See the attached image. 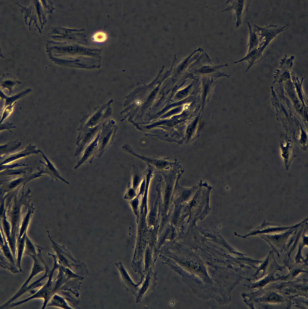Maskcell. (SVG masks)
I'll list each match as a JSON object with an SVG mask.
<instances>
[{"mask_svg": "<svg viewBox=\"0 0 308 309\" xmlns=\"http://www.w3.org/2000/svg\"><path fill=\"white\" fill-rule=\"evenodd\" d=\"M1 86L3 88H8L10 91L9 94L12 92V89L15 86L20 84L21 82L17 81L14 75L6 73L3 74L1 78Z\"/></svg>", "mask_w": 308, "mask_h": 309, "instance_id": "obj_13", "label": "cell"}, {"mask_svg": "<svg viewBox=\"0 0 308 309\" xmlns=\"http://www.w3.org/2000/svg\"><path fill=\"white\" fill-rule=\"evenodd\" d=\"M288 24L283 26L270 24L264 27L259 26L256 24L253 28L257 33L259 38L258 46L263 52L266 47L276 36L285 31L289 25Z\"/></svg>", "mask_w": 308, "mask_h": 309, "instance_id": "obj_2", "label": "cell"}, {"mask_svg": "<svg viewBox=\"0 0 308 309\" xmlns=\"http://www.w3.org/2000/svg\"><path fill=\"white\" fill-rule=\"evenodd\" d=\"M31 169V168H25L17 170L6 169L2 172H1V175H9L12 174H20L26 173L27 170Z\"/></svg>", "mask_w": 308, "mask_h": 309, "instance_id": "obj_22", "label": "cell"}, {"mask_svg": "<svg viewBox=\"0 0 308 309\" xmlns=\"http://www.w3.org/2000/svg\"><path fill=\"white\" fill-rule=\"evenodd\" d=\"M36 246L37 250V254L36 256L31 257L33 260V263L31 272L28 278L17 291V293L20 292L26 287L33 277L40 272L45 271L49 268L44 261L42 256V251L43 248L36 245Z\"/></svg>", "mask_w": 308, "mask_h": 309, "instance_id": "obj_7", "label": "cell"}, {"mask_svg": "<svg viewBox=\"0 0 308 309\" xmlns=\"http://www.w3.org/2000/svg\"><path fill=\"white\" fill-rule=\"evenodd\" d=\"M25 177H20L14 179L10 182L8 185V187L9 189H12L15 187L19 184L23 180L25 179Z\"/></svg>", "mask_w": 308, "mask_h": 309, "instance_id": "obj_25", "label": "cell"}, {"mask_svg": "<svg viewBox=\"0 0 308 309\" xmlns=\"http://www.w3.org/2000/svg\"><path fill=\"white\" fill-rule=\"evenodd\" d=\"M16 103V102H15L13 105H8L5 108L3 112L2 118L1 120V123L3 120L9 116L10 113L12 112L13 107Z\"/></svg>", "mask_w": 308, "mask_h": 309, "instance_id": "obj_24", "label": "cell"}, {"mask_svg": "<svg viewBox=\"0 0 308 309\" xmlns=\"http://www.w3.org/2000/svg\"><path fill=\"white\" fill-rule=\"evenodd\" d=\"M36 146H32L31 144L26 147V149L24 151L20 152L18 153L14 154L6 155L3 156L2 162H1V165L7 163L15 160L17 159L32 154H39L38 152H41L40 150H36L35 149Z\"/></svg>", "mask_w": 308, "mask_h": 309, "instance_id": "obj_10", "label": "cell"}, {"mask_svg": "<svg viewBox=\"0 0 308 309\" xmlns=\"http://www.w3.org/2000/svg\"><path fill=\"white\" fill-rule=\"evenodd\" d=\"M47 306H54L66 309L70 308L64 298L57 293L52 297L46 305V307Z\"/></svg>", "mask_w": 308, "mask_h": 309, "instance_id": "obj_15", "label": "cell"}, {"mask_svg": "<svg viewBox=\"0 0 308 309\" xmlns=\"http://www.w3.org/2000/svg\"><path fill=\"white\" fill-rule=\"evenodd\" d=\"M101 129L100 126H97L93 127L78 129V134L76 139L77 147L74 155L77 157V160L86 147L94 140Z\"/></svg>", "mask_w": 308, "mask_h": 309, "instance_id": "obj_3", "label": "cell"}, {"mask_svg": "<svg viewBox=\"0 0 308 309\" xmlns=\"http://www.w3.org/2000/svg\"><path fill=\"white\" fill-rule=\"evenodd\" d=\"M31 91L30 88L26 89L25 90L20 92L18 93L17 94L11 97H8L5 96L2 92L0 91V96L2 98V99H5V107L7 106L11 105L12 103L15 100L20 98L24 95L27 94L28 93Z\"/></svg>", "mask_w": 308, "mask_h": 309, "instance_id": "obj_16", "label": "cell"}, {"mask_svg": "<svg viewBox=\"0 0 308 309\" xmlns=\"http://www.w3.org/2000/svg\"><path fill=\"white\" fill-rule=\"evenodd\" d=\"M190 192H189L186 191V192H184L183 193V194H182V197L183 199H187L188 197V196H189L190 195Z\"/></svg>", "mask_w": 308, "mask_h": 309, "instance_id": "obj_31", "label": "cell"}, {"mask_svg": "<svg viewBox=\"0 0 308 309\" xmlns=\"http://www.w3.org/2000/svg\"><path fill=\"white\" fill-rule=\"evenodd\" d=\"M171 187L170 185L168 186L167 187L165 196V199L166 202H167L168 201L169 199V198L171 194Z\"/></svg>", "mask_w": 308, "mask_h": 309, "instance_id": "obj_29", "label": "cell"}, {"mask_svg": "<svg viewBox=\"0 0 308 309\" xmlns=\"http://www.w3.org/2000/svg\"><path fill=\"white\" fill-rule=\"evenodd\" d=\"M107 38V35L105 32L100 31L96 33L93 36L92 39L95 42H103L105 41Z\"/></svg>", "mask_w": 308, "mask_h": 309, "instance_id": "obj_23", "label": "cell"}, {"mask_svg": "<svg viewBox=\"0 0 308 309\" xmlns=\"http://www.w3.org/2000/svg\"><path fill=\"white\" fill-rule=\"evenodd\" d=\"M14 124L12 123L7 122L2 124H1L0 130L1 131L5 129H7L11 132H12L10 129L15 127V126H14Z\"/></svg>", "mask_w": 308, "mask_h": 309, "instance_id": "obj_26", "label": "cell"}, {"mask_svg": "<svg viewBox=\"0 0 308 309\" xmlns=\"http://www.w3.org/2000/svg\"><path fill=\"white\" fill-rule=\"evenodd\" d=\"M37 254V250L36 245L35 247L30 240L27 237L25 242V247L23 255H28L31 257L33 256H36Z\"/></svg>", "mask_w": 308, "mask_h": 309, "instance_id": "obj_19", "label": "cell"}, {"mask_svg": "<svg viewBox=\"0 0 308 309\" xmlns=\"http://www.w3.org/2000/svg\"><path fill=\"white\" fill-rule=\"evenodd\" d=\"M25 165H25L24 164H13L10 165H2V167L1 166V167H2V168H0L1 171V170H3L5 169H10L11 168H13V167H16L20 166H25Z\"/></svg>", "mask_w": 308, "mask_h": 309, "instance_id": "obj_28", "label": "cell"}, {"mask_svg": "<svg viewBox=\"0 0 308 309\" xmlns=\"http://www.w3.org/2000/svg\"><path fill=\"white\" fill-rule=\"evenodd\" d=\"M100 131L94 140L85 149L79 159L77 160V163L74 168V169H77L82 164L86 162L92 164L95 157H96L98 151V140Z\"/></svg>", "mask_w": 308, "mask_h": 309, "instance_id": "obj_8", "label": "cell"}, {"mask_svg": "<svg viewBox=\"0 0 308 309\" xmlns=\"http://www.w3.org/2000/svg\"><path fill=\"white\" fill-rule=\"evenodd\" d=\"M115 125L104 126L101 130L98 140L99 145L96 157H101L104 152L112 143L117 130Z\"/></svg>", "mask_w": 308, "mask_h": 309, "instance_id": "obj_6", "label": "cell"}, {"mask_svg": "<svg viewBox=\"0 0 308 309\" xmlns=\"http://www.w3.org/2000/svg\"><path fill=\"white\" fill-rule=\"evenodd\" d=\"M18 140L11 142H9L5 145L1 146V154H4L8 152L18 148L21 144L20 142H17Z\"/></svg>", "mask_w": 308, "mask_h": 309, "instance_id": "obj_21", "label": "cell"}, {"mask_svg": "<svg viewBox=\"0 0 308 309\" xmlns=\"http://www.w3.org/2000/svg\"><path fill=\"white\" fill-rule=\"evenodd\" d=\"M48 255L52 257L54 263L52 268L49 271L48 279L47 282L37 291L31 296L17 302L12 303L6 308H10L18 306L35 298H43L44 301L41 309H44L46 307L47 304L53 295V280H52V277L54 272L55 270L58 269L60 267L56 255H53L49 253H48Z\"/></svg>", "mask_w": 308, "mask_h": 309, "instance_id": "obj_1", "label": "cell"}, {"mask_svg": "<svg viewBox=\"0 0 308 309\" xmlns=\"http://www.w3.org/2000/svg\"><path fill=\"white\" fill-rule=\"evenodd\" d=\"M200 55L190 66L193 73L196 74H208L218 71L221 68L228 66L224 65H215L213 64L209 56L203 50Z\"/></svg>", "mask_w": 308, "mask_h": 309, "instance_id": "obj_4", "label": "cell"}, {"mask_svg": "<svg viewBox=\"0 0 308 309\" xmlns=\"http://www.w3.org/2000/svg\"><path fill=\"white\" fill-rule=\"evenodd\" d=\"M263 52L258 46L247 53V55L241 59L234 62V64L247 61L249 63L248 70L252 65L260 62L263 58Z\"/></svg>", "mask_w": 308, "mask_h": 309, "instance_id": "obj_11", "label": "cell"}, {"mask_svg": "<svg viewBox=\"0 0 308 309\" xmlns=\"http://www.w3.org/2000/svg\"><path fill=\"white\" fill-rule=\"evenodd\" d=\"M41 153H42V155L41 156L44 158L47 163V164H46L40 161V162L42 163L45 166L44 170H42V173H46L49 174L52 177V179L54 178L58 181V178L66 183L69 184V183L68 182L65 180L60 176V174L57 170L41 151Z\"/></svg>", "mask_w": 308, "mask_h": 309, "instance_id": "obj_12", "label": "cell"}, {"mask_svg": "<svg viewBox=\"0 0 308 309\" xmlns=\"http://www.w3.org/2000/svg\"><path fill=\"white\" fill-rule=\"evenodd\" d=\"M0 253H2L13 265L17 267L16 262L11 249L6 243L4 244H1Z\"/></svg>", "mask_w": 308, "mask_h": 309, "instance_id": "obj_18", "label": "cell"}, {"mask_svg": "<svg viewBox=\"0 0 308 309\" xmlns=\"http://www.w3.org/2000/svg\"><path fill=\"white\" fill-rule=\"evenodd\" d=\"M300 272V271L299 270H296L293 273V275L294 276H296Z\"/></svg>", "mask_w": 308, "mask_h": 309, "instance_id": "obj_32", "label": "cell"}, {"mask_svg": "<svg viewBox=\"0 0 308 309\" xmlns=\"http://www.w3.org/2000/svg\"><path fill=\"white\" fill-rule=\"evenodd\" d=\"M49 270V268L47 269L45 271L44 275L40 278L33 282L29 285H28L20 292L19 293L17 292L10 299L1 306V308L2 309L6 308L10 304L25 293L37 288L38 287L42 286V283H40V282L45 278L48 277V273Z\"/></svg>", "mask_w": 308, "mask_h": 309, "instance_id": "obj_9", "label": "cell"}, {"mask_svg": "<svg viewBox=\"0 0 308 309\" xmlns=\"http://www.w3.org/2000/svg\"><path fill=\"white\" fill-rule=\"evenodd\" d=\"M266 300L267 301L271 302H278L281 301L280 298L275 295H271L268 297Z\"/></svg>", "mask_w": 308, "mask_h": 309, "instance_id": "obj_27", "label": "cell"}, {"mask_svg": "<svg viewBox=\"0 0 308 309\" xmlns=\"http://www.w3.org/2000/svg\"><path fill=\"white\" fill-rule=\"evenodd\" d=\"M0 266L2 268L8 269L14 273L20 272L17 268L13 265L1 253H0Z\"/></svg>", "mask_w": 308, "mask_h": 309, "instance_id": "obj_17", "label": "cell"}, {"mask_svg": "<svg viewBox=\"0 0 308 309\" xmlns=\"http://www.w3.org/2000/svg\"><path fill=\"white\" fill-rule=\"evenodd\" d=\"M251 1L250 0H228L222 6L226 4H228V6L221 11H234L235 27L237 28L241 24L242 18L247 11Z\"/></svg>", "mask_w": 308, "mask_h": 309, "instance_id": "obj_5", "label": "cell"}, {"mask_svg": "<svg viewBox=\"0 0 308 309\" xmlns=\"http://www.w3.org/2000/svg\"><path fill=\"white\" fill-rule=\"evenodd\" d=\"M247 25L249 29V39L247 45L248 53L258 46L259 40L257 33L255 30L252 28L249 22H247Z\"/></svg>", "mask_w": 308, "mask_h": 309, "instance_id": "obj_14", "label": "cell"}, {"mask_svg": "<svg viewBox=\"0 0 308 309\" xmlns=\"http://www.w3.org/2000/svg\"><path fill=\"white\" fill-rule=\"evenodd\" d=\"M203 83V105L204 104L206 99L207 96L209 97V95H210L211 91L213 86V84L214 82L212 80L210 81L209 79L205 80L204 79Z\"/></svg>", "mask_w": 308, "mask_h": 309, "instance_id": "obj_20", "label": "cell"}, {"mask_svg": "<svg viewBox=\"0 0 308 309\" xmlns=\"http://www.w3.org/2000/svg\"><path fill=\"white\" fill-rule=\"evenodd\" d=\"M270 280V278H268V279H266L264 280L262 282L259 283L258 284L256 285V287H261L265 285Z\"/></svg>", "mask_w": 308, "mask_h": 309, "instance_id": "obj_30", "label": "cell"}]
</instances>
